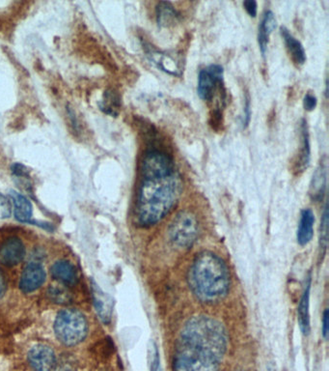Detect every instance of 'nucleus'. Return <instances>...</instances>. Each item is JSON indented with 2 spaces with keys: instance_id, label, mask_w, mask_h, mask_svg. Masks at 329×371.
<instances>
[{
  "instance_id": "22",
  "label": "nucleus",
  "mask_w": 329,
  "mask_h": 371,
  "mask_svg": "<svg viewBox=\"0 0 329 371\" xmlns=\"http://www.w3.org/2000/svg\"><path fill=\"white\" fill-rule=\"evenodd\" d=\"M48 296L53 302L59 305H67L71 302V293L61 285H52L48 289Z\"/></svg>"
},
{
  "instance_id": "20",
  "label": "nucleus",
  "mask_w": 329,
  "mask_h": 371,
  "mask_svg": "<svg viewBox=\"0 0 329 371\" xmlns=\"http://www.w3.org/2000/svg\"><path fill=\"white\" fill-rule=\"evenodd\" d=\"M326 185V169L321 164L314 173L310 185V196L313 200L320 201L325 195Z\"/></svg>"
},
{
  "instance_id": "19",
  "label": "nucleus",
  "mask_w": 329,
  "mask_h": 371,
  "mask_svg": "<svg viewBox=\"0 0 329 371\" xmlns=\"http://www.w3.org/2000/svg\"><path fill=\"white\" fill-rule=\"evenodd\" d=\"M93 298L94 305H95L97 312L100 315V318L105 323H108V321H110L111 312H112V304H111L110 298L97 285L93 289Z\"/></svg>"
},
{
  "instance_id": "15",
  "label": "nucleus",
  "mask_w": 329,
  "mask_h": 371,
  "mask_svg": "<svg viewBox=\"0 0 329 371\" xmlns=\"http://www.w3.org/2000/svg\"><path fill=\"white\" fill-rule=\"evenodd\" d=\"M314 224H315V216L313 211L311 209L302 211L297 234V242L301 246H306L310 243L314 235Z\"/></svg>"
},
{
  "instance_id": "2",
  "label": "nucleus",
  "mask_w": 329,
  "mask_h": 371,
  "mask_svg": "<svg viewBox=\"0 0 329 371\" xmlns=\"http://www.w3.org/2000/svg\"><path fill=\"white\" fill-rule=\"evenodd\" d=\"M227 346L228 334L219 320L192 317L177 339L173 371H219Z\"/></svg>"
},
{
  "instance_id": "18",
  "label": "nucleus",
  "mask_w": 329,
  "mask_h": 371,
  "mask_svg": "<svg viewBox=\"0 0 329 371\" xmlns=\"http://www.w3.org/2000/svg\"><path fill=\"white\" fill-rule=\"evenodd\" d=\"M12 200H13L14 217L21 222H31L33 210L32 204L26 196L12 191L10 193Z\"/></svg>"
},
{
  "instance_id": "24",
  "label": "nucleus",
  "mask_w": 329,
  "mask_h": 371,
  "mask_svg": "<svg viewBox=\"0 0 329 371\" xmlns=\"http://www.w3.org/2000/svg\"><path fill=\"white\" fill-rule=\"evenodd\" d=\"M11 202L6 196L0 195V220L7 219L11 216Z\"/></svg>"
},
{
  "instance_id": "5",
  "label": "nucleus",
  "mask_w": 329,
  "mask_h": 371,
  "mask_svg": "<svg viewBox=\"0 0 329 371\" xmlns=\"http://www.w3.org/2000/svg\"><path fill=\"white\" fill-rule=\"evenodd\" d=\"M199 224L196 216L190 211H181L172 220L168 234L172 243L180 249H190L197 239Z\"/></svg>"
},
{
  "instance_id": "26",
  "label": "nucleus",
  "mask_w": 329,
  "mask_h": 371,
  "mask_svg": "<svg viewBox=\"0 0 329 371\" xmlns=\"http://www.w3.org/2000/svg\"><path fill=\"white\" fill-rule=\"evenodd\" d=\"M243 7L251 18H256V16H257L258 4L255 0H246V1L243 2Z\"/></svg>"
},
{
  "instance_id": "28",
  "label": "nucleus",
  "mask_w": 329,
  "mask_h": 371,
  "mask_svg": "<svg viewBox=\"0 0 329 371\" xmlns=\"http://www.w3.org/2000/svg\"><path fill=\"white\" fill-rule=\"evenodd\" d=\"M151 371H159V354L157 346L153 345L151 349Z\"/></svg>"
},
{
  "instance_id": "13",
  "label": "nucleus",
  "mask_w": 329,
  "mask_h": 371,
  "mask_svg": "<svg viewBox=\"0 0 329 371\" xmlns=\"http://www.w3.org/2000/svg\"><path fill=\"white\" fill-rule=\"evenodd\" d=\"M277 28V19L272 11H266L263 13L261 23L259 24L258 30V44L260 48V52L263 57H266V53L268 52V43H270V37Z\"/></svg>"
},
{
  "instance_id": "30",
  "label": "nucleus",
  "mask_w": 329,
  "mask_h": 371,
  "mask_svg": "<svg viewBox=\"0 0 329 371\" xmlns=\"http://www.w3.org/2000/svg\"><path fill=\"white\" fill-rule=\"evenodd\" d=\"M6 280H5L3 274L0 271V298H1L2 296L5 294V292H6Z\"/></svg>"
},
{
  "instance_id": "3",
  "label": "nucleus",
  "mask_w": 329,
  "mask_h": 371,
  "mask_svg": "<svg viewBox=\"0 0 329 371\" xmlns=\"http://www.w3.org/2000/svg\"><path fill=\"white\" fill-rule=\"evenodd\" d=\"M188 278L193 294L206 304L219 302L229 291L228 267L212 251H202L196 256Z\"/></svg>"
},
{
  "instance_id": "8",
  "label": "nucleus",
  "mask_w": 329,
  "mask_h": 371,
  "mask_svg": "<svg viewBox=\"0 0 329 371\" xmlns=\"http://www.w3.org/2000/svg\"><path fill=\"white\" fill-rule=\"evenodd\" d=\"M26 256V247L18 237H10L0 246V263L6 267L18 265Z\"/></svg>"
},
{
  "instance_id": "6",
  "label": "nucleus",
  "mask_w": 329,
  "mask_h": 371,
  "mask_svg": "<svg viewBox=\"0 0 329 371\" xmlns=\"http://www.w3.org/2000/svg\"><path fill=\"white\" fill-rule=\"evenodd\" d=\"M223 68L217 64H212L201 70L198 77L197 92L204 101H212L217 91H223Z\"/></svg>"
},
{
  "instance_id": "23",
  "label": "nucleus",
  "mask_w": 329,
  "mask_h": 371,
  "mask_svg": "<svg viewBox=\"0 0 329 371\" xmlns=\"http://www.w3.org/2000/svg\"><path fill=\"white\" fill-rule=\"evenodd\" d=\"M328 242V208L326 204L323 208V217L321 222L320 249L323 252L326 251Z\"/></svg>"
},
{
  "instance_id": "16",
  "label": "nucleus",
  "mask_w": 329,
  "mask_h": 371,
  "mask_svg": "<svg viewBox=\"0 0 329 371\" xmlns=\"http://www.w3.org/2000/svg\"><path fill=\"white\" fill-rule=\"evenodd\" d=\"M50 272L53 278L64 285H74L79 280L76 267L68 261H57L53 264Z\"/></svg>"
},
{
  "instance_id": "27",
  "label": "nucleus",
  "mask_w": 329,
  "mask_h": 371,
  "mask_svg": "<svg viewBox=\"0 0 329 371\" xmlns=\"http://www.w3.org/2000/svg\"><path fill=\"white\" fill-rule=\"evenodd\" d=\"M251 120V103L250 97L246 95V105H244V113H243V128L248 127Z\"/></svg>"
},
{
  "instance_id": "4",
  "label": "nucleus",
  "mask_w": 329,
  "mask_h": 371,
  "mask_svg": "<svg viewBox=\"0 0 329 371\" xmlns=\"http://www.w3.org/2000/svg\"><path fill=\"white\" fill-rule=\"evenodd\" d=\"M55 336L60 343L74 346L82 343L88 334V323L86 316L74 309L61 310L55 318Z\"/></svg>"
},
{
  "instance_id": "21",
  "label": "nucleus",
  "mask_w": 329,
  "mask_h": 371,
  "mask_svg": "<svg viewBox=\"0 0 329 371\" xmlns=\"http://www.w3.org/2000/svg\"><path fill=\"white\" fill-rule=\"evenodd\" d=\"M121 108V98L119 94L115 91H106L103 95V100L100 104L101 111L106 115L111 116H117Z\"/></svg>"
},
{
  "instance_id": "12",
  "label": "nucleus",
  "mask_w": 329,
  "mask_h": 371,
  "mask_svg": "<svg viewBox=\"0 0 329 371\" xmlns=\"http://www.w3.org/2000/svg\"><path fill=\"white\" fill-rule=\"evenodd\" d=\"M310 289L311 278L309 276L304 287L303 293L299 301V309H297V319H299V327L303 334L308 336L310 334Z\"/></svg>"
},
{
  "instance_id": "1",
  "label": "nucleus",
  "mask_w": 329,
  "mask_h": 371,
  "mask_svg": "<svg viewBox=\"0 0 329 371\" xmlns=\"http://www.w3.org/2000/svg\"><path fill=\"white\" fill-rule=\"evenodd\" d=\"M140 171L135 218L142 227H151L175 207L183 191V180L173 158L154 148L145 153Z\"/></svg>"
},
{
  "instance_id": "11",
  "label": "nucleus",
  "mask_w": 329,
  "mask_h": 371,
  "mask_svg": "<svg viewBox=\"0 0 329 371\" xmlns=\"http://www.w3.org/2000/svg\"><path fill=\"white\" fill-rule=\"evenodd\" d=\"M301 146L297 155L296 164H295V171L297 173H301L308 169L311 160L310 135H309L308 125L306 120L301 121Z\"/></svg>"
},
{
  "instance_id": "14",
  "label": "nucleus",
  "mask_w": 329,
  "mask_h": 371,
  "mask_svg": "<svg viewBox=\"0 0 329 371\" xmlns=\"http://www.w3.org/2000/svg\"><path fill=\"white\" fill-rule=\"evenodd\" d=\"M280 33L283 40H284L285 46L288 53H289L290 57L292 60V62L297 65V66H302L304 63L306 62V53L304 50L303 46L299 42V40L286 28L282 26L280 28Z\"/></svg>"
},
{
  "instance_id": "25",
  "label": "nucleus",
  "mask_w": 329,
  "mask_h": 371,
  "mask_svg": "<svg viewBox=\"0 0 329 371\" xmlns=\"http://www.w3.org/2000/svg\"><path fill=\"white\" fill-rule=\"evenodd\" d=\"M318 100L317 97L312 93H307L303 99V106L307 111H312L315 110Z\"/></svg>"
},
{
  "instance_id": "17",
  "label": "nucleus",
  "mask_w": 329,
  "mask_h": 371,
  "mask_svg": "<svg viewBox=\"0 0 329 371\" xmlns=\"http://www.w3.org/2000/svg\"><path fill=\"white\" fill-rule=\"evenodd\" d=\"M157 21L159 28H171L178 23L181 15L170 2H159L156 7Z\"/></svg>"
},
{
  "instance_id": "29",
  "label": "nucleus",
  "mask_w": 329,
  "mask_h": 371,
  "mask_svg": "<svg viewBox=\"0 0 329 371\" xmlns=\"http://www.w3.org/2000/svg\"><path fill=\"white\" fill-rule=\"evenodd\" d=\"M323 326H321V331H323V338L328 339L329 334V312L328 310H326L323 315Z\"/></svg>"
},
{
  "instance_id": "7",
  "label": "nucleus",
  "mask_w": 329,
  "mask_h": 371,
  "mask_svg": "<svg viewBox=\"0 0 329 371\" xmlns=\"http://www.w3.org/2000/svg\"><path fill=\"white\" fill-rule=\"evenodd\" d=\"M28 363L34 371H54L57 360L54 351L43 344L33 346L29 350Z\"/></svg>"
},
{
  "instance_id": "10",
  "label": "nucleus",
  "mask_w": 329,
  "mask_h": 371,
  "mask_svg": "<svg viewBox=\"0 0 329 371\" xmlns=\"http://www.w3.org/2000/svg\"><path fill=\"white\" fill-rule=\"evenodd\" d=\"M46 280V271L38 263H30L26 267L19 280V288L24 293L39 289Z\"/></svg>"
},
{
  "instance_id": "9",
  "label": "nucleus",
  "mask_w": 329,
  "mask_h": 371,
  "mask_svg": "<svg viewBox=\"0 0 329 371\" xmlns=\"http://www.w3.org/2000/svg\"><path fill=\"white\" fill-rule=\"evenodd\" d=\"M145 53L154 66L166 74L181 77V69L178 62L166 53L159 52L151 45H144Z\"/></svg>"
}]
</instances>
